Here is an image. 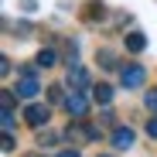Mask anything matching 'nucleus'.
Listing matches in <instances>:
<instances>
[{"mask_svg": "<svg viewBox=\"0 0 157 157\" xmlns=\"http://www.w3.org/2000/svg\"><path fill=\"white\" fill-rule=\"evenodd\" d=\"M120 82H123V89H140V86L147 82V68H144L140 62H126V65L120 68Z\"/></svg>", "mask_w": 157, "mask_h": 157, "instance_id": "f257e3e1", "label": "nucleus"}, {"mask_svg": "<svg viewBox=\"0 0 157 157\" xmlns=\"http://www.w3.org/2000/svg\"><path fill=\"white\" fill-rule=\"evenodd\" d=\"M24 120H28V126L41 130V126H48V120H51V106H44V102H28Z\"/></svg>", "mask_w": 157, "mask_h": 157, "instance_id": "f03ea898", "label": "nucleus"}, {"mask_svg": "<svg viewBox=\"0 0 157 157\" xmlns=\"http://www.w3.org/2000/svg\"><path fill=\"white\" fill-rule=\"evenodd\" d=\"M65 109H68V116H72V120H86V113H89V99H86V92L72 89V92H68V99H65Z\"/></svg>", "mask_w": 157, "mask_h": 157, "instance_id": "7ed1b4c3", "label": "nucleus"}, {"mask_svg": "<svg viewBox=\"0 0 157 157\" xmlns=\"http://www.w3.org/2000/svg\"><path fill=\"white\" fill-rule=\"evenodd\" d=\"M14 92H17L21 99H34V96L41 92L38 75H17V86H14Z\"/></svg>", "mask_w": 157, "mask_h": 157, "instance_id": "20e7f679", "label": "nucleus"}, {"mask_svg": "<svg viewBox=\"0 0 157 157\" xmlns=\"http://www.w3.org/2000/svg\"><path fill=\"white\" fill-rule=\"evenodd\" d=\"M109 140H113V147H116V150H130V147L137 144V133H133L130 126H116L113 133H109Z\"/></svg>", "mask_w": 157, "mask_h": 157, "instance_id": "39448f33", "label": "nucleus"}, {"mask_svg": "<svg viewBox=\"0 0 157 157\" xmlns=\"http://www.w3.org/2000/svg\"><path fill=\"white\" fill-rule=\"evenodd\" d=\"M68 86L72 89H78V92H82V89H89V72L82 68V65H68Z\"/></svg>", "mask_w": 157, "mask_h": 157, "instance_id": "423d86ee", "label": "nucleus"}, {"mask_svg": "<svg viewBox=\"0 0 157 157\" xmlns=\"http://www.w3.org/2000/svg\"><path fill=\"white\" fill-rule=\"evenodd\" d=\"M102 17H106V4H102V0H89L86 10H82V21L86 24H99Z\"/></svg>", "mask_w": 157, "mask_h": 157, "instance_id": "0eeeda50", "label": "nucleus"}, {"mask_svg": "<svg viewBox=\"0 0 157 157\" xmlns=\"http://www.w3.org/2000/svg\"><path fill=\"white\" fill-rule=\"evenodd\" d=\"M123 44H126L130 55H140V51L147 48V38H144L140 31H130V34H123Z\"/></svg>", "mask_w": 157, "mask_h": 157, "instance_id": "6e6552de", "label": "nucleus"}, {"mask_svg": "<svg viewBox=\"0 0 157 157\" xmlns=\"http://www.w3.org/2000/svg\"><path fill=\"white\" fill-rule=\"evenodd\" d=\"M34 65H38V68H55V65H58V51H55V48H41L38 58H34Z\"/></svg>", "mask_w": 157, "mask_h": 157, "instance_id": "1a4fd4ad", "label": "nucleus"}, {"mask_svg": "<svg viewBox=\"0 0 157 157\" xmlns=\"http://www.w3.org/2000/svg\"><path fill=\"white\" fill-rule=\"evenodd\" d=\"M92 99L99 102V106H109V102H113V86H106V82L92 86Z\"/></svg>", "mask_w": 157, "mask_h": 157, "instance_id": "9d476101", "label": "nucleus"}, {"mask_svg": "<svg viewBox=\"0 0 157 157\" xmlns=\"http://www.w3.org/2000/svg\"><path fill=\"white\" fill-rule=\"evenodd\" d=\"M96 62H99L102 68H106V72H116V68H120V65H116V55H113L109 48H102L99 55H96Z\"/></svg>", "mask_w": 157, "mask_h": 157, "instance_id": "9b49d317", "label": "nucleus"}, {"mask_svg": "<svg viewBox=\"0 0 157 157\" xmlns=\"http://www.w3.org/2000/svg\"><path fill=\"white\" fill-rule=\"evenodd\" d=\"M38 144H41V150H44V147H55V144H58V133H51V130H38Z\"/></svg>", "mask_w": 157, "mask_h": 157, "instance_id": "f8f14e48", "label": "nucleus"}, {"mask_svg": "<svg viewBox=\"0 0 157 157\" xmlns=\"http://www.w3.org/2000/svg\"><path fill=\"white\" fill-rule=\"evenodd\" d=\"M0 126L4 133H14V109H0Z\"/></svg>", "mask_w": 157, "mask_h": 157, "instance_id": "ddd939ff", "label": "nucleus"}, {"mask_svg": "<svg viewBox=\"0 0 157 157\" xmlns=\"http://www.w3.org/2000/svg\"><path fill=\"white\" fill-rule=\"evenodd\" d=\"M48 99L51 102H65L68 96H65V86H48Z\"/></svg>", "mask_w": 157, "mask_h": 157, "instance_id": "4468645a", "label": "nucleus"}, {"mask_svg": "<svg viewBox=\"0 0 157 157\" xmlns=\"http://www.w3.org/2000/svg\"><path fill=\"white\" fill-rule=\"evenodd\" d=\"M14 34H17V38H31V34H34V28H31L28 21H17V24H14Z\"/></svg>", "mask_w": 157, "mask_h": 157, "instance_id": "2eb2a0df", "label": "nucleus"}, {"mask_svg": "<svg viewBox=\"0 0 157 157\" xmlns=\"http://www.w3.org/2000/svg\"><path fill=\"white\" fill-rule=\"evenodd\" d=\"M99 123H106V126H113V123H116V113H113L109 106H102V113H99Z\"/></svg>", "mask_w": 157, "mask_h": 157, "instance_id": "dca6fc26", "label": "nucleus"}, {"mask_svg": "<svg viewBox=\"0 0 157 157\" xmlns=\"http://www.w3.org/2000/svg\"><path fill=\"white\" fill-rule=\"evenodd\" d=\"M144 102H147V109H154V113H157V89H150V92L144 96Z\"/></svg>", "mask_w": 157, "mask_h": 157, "instance_id": "f3484780", "label": "nucleus"}, {"mask_svg": "<svg viewBox=\"0 0 157 157\" xmlns=\"http://www.w3.org/2000/svg\"><path fill=\"white\" fill-rule=\"evenodd\" d=\"M14 144H17V140H14V133H4V144H0V147H4V154H10V150H14Z\"/></svg>", "mask_w": 157, "mask_h": 157, "instance_id": "a211bd4d", "label": "nucleus"}, {"mask_svg": "<svg viewBox=\"0 0 157 157\" xmlns=\"http://www.w3.org/2000/svg\"><path fill=\"white\" fill-rule=\"evenodd\" d=\"M147 137H150V140H157V116H154V120H147Z\"/></svg>", "mask_w": 157, "mask_h": 157, "instance_id": "6ab92c4d", "label": "nucleus"}, {"mask_svg": "<svg viewBox=\"0 0 157 157\" xmlns=\"http://www.w3.org/2000/svg\"><path fill=\"white\" fill-rule=\"evenodd\" d=\"M58 157H78V150H62Z\"/></svg>", "mask_w": 157, "mask_h": 157, "instance_id": "aec40b11", "label": "nucleus"}, {"mask_svg": "<svg viewBox=\"0 0 157 157\" xmlns=\"http://www.w3.org/2000/svg\"><path fill=\"white\" fill-rule=\"evenodd\" d=\"M24 157H44V150H34V154H24Z\"/></svg>", "mask_w": 157, "mask_h": 157, "instance_id": "412c9836", "label": "nucleus"}, {"mask_svg": "<svg viewBox=\"0 0 157 157\" xmlns=\"http://www.w3.org/2000/svg\"><path fill=\"white\" fill-rule=\"evenodd\" d=\"M99 157H113V154H99Z\"/></svg>", "mask_w": 157, "mask_h": 157, "instance_id": "4be33fe9", "label": "nucleus"}]
</instances>
